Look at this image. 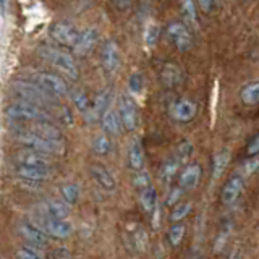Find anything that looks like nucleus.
<instances>
[{
	"mask_svg": "<svg viewBox=\"0 0 259 259\" xmlns=\"http://www.w3.org/2000/svg\"><path fill=\"white\" fill-rule=\"evenodd\" d=\"M37 54L42 57L46 62L54 65V67L60 73H63L67 78H70L73 81L79 78V68L75 60V55H71L65 51H60V49L49 47V46L37 49Z\"/></svg>",
	"mask_w": 259,
	"mask_h": 259,
	"instance_id": "nucleus-1",
	"label": "nucleus"
},
{
	"mask_svg": "<svg viewBox=\"0 0 259 259\" xmlns=\"http://www.w3.org/2000/svg\"><path fill=\"white\" fill-rule=\"evenodd\" d=\"M7 118L16 123V121H37V120H52L51 113L44 107L37 104H32L28 101H18L13 102L5 110Z\"/></svg>",
	"mask_w": 259,
	"mask_h": 259,
	"instance_id": "nucleus-2",
	"label": "nucleus"
},
{
	"mask_svg": "<svg viewBox=\"0 0 259 259\" xmlns=\"http://www.w3.org/2000/svg\"><path fill=\"white\" fill-rule=\"evenodd\" d=\"M13 94L21 101H28L32 104H37L40 107H52L54 101L57 97L51 96L46 93L39 84H36L34 81H15L12 84Z\"/></svg>",
	"mask_w": 259,
	"mask_h": 259,
	"instance_id": "nucleus-3",
	"label": "nucleus"
},
{
	"mask_svg": "<svg viewBox=\"0 0 259 259\" xmlns=\"http://www.w3.org/2000/svg\"><path fill=\"white\" fill-rule=\"evenodd\" d=\"M16 141L21 143L24 148L34 149L39 152H46L49 156H62V154L67 151L65 149L63 141H54V140H47V138H42L32 133H26V132H20L15 135Z\"/></svg>",
	"mask_w": 259,
	"mask_h": 259,
	"instance_id": "nucleus-4",
	"label": "nucleus"
},
{
	"mask_svg": "<svg viewBox=\"0 0 259 259\" xmlns=\"http://www.w3.org/2000/svg\"><path fill=\"white\" fill-rule=\"evenodd\" d=\"M40 229H42L49 237H52L55 240H65L70 238L73 235V224L68 222L67 219H57V217H51L40 212L39 215L34 217V221Z\"/></svg>",
	"mask_w": 259,
	"mask_h": 259,
	"instance_id": "nucleus-5",
	"label": "nucleus"
},
{
	"mask_svg": "<svg viewBox=\"0 0 259 259\" xmlns=\"http://www.w3.org/2000/svg\"><path fill=\"white\" fill-rule=\"evenodd\" d=\"M167 39L178 52H188L193 47V34L190 26L182 21H174L167 28Z\"/></svg>",
	"mask_w": 259,
	"mask_h": 259,
	"instance_id": "nucleus-6",
	"label": "nucleus"
},
{
	"mask_svg": "<svg viewBox=\"0 0 259 259\" xmlns=\"http://www.w3.org/2000/svg\"><path fill=\"white\" fill-rule=\"evenodd\" d=\"M49 32H51V37L54 39V42H57L62 47H73L76 44V40L79 39V34H81V31L70 21L52 23Z\"/></svg>",
	"mask_w": 259,
	"mask_h": 259,
	"instance_id": "nucleus-7",
	"label": "nucleus"
},
{
	"mask_svg": "<svg viewBox=\"0 0 259 259\" xmlns=\"http://www.w3.org/2000/svg\"><path fill=\"white\" fill-rule=\"evenodd\" d=\"M32 81L42 88L46 93H49L51 96L57 97V99L68 96V86H67V83H65L62 78L54 75V73L39 71V73H36L34 76H32Z\"/></svg>",
	"mask_w": 259,
	"mask_h": 259,
	"instance_id": "nucleus-8",
	"label": "nucleus"
},
{
	"mask_svg": "<svg viewBox=\"0 0 259 259\" xmlns=\"http://www.w3.org/2000/svg\"><path fill=\"white\" fill-rule=\"evenodd\" d=\"M196 102L188 99V97H178L170 105V117L178 123H190L196 117Z\"/></svg>",
	"mask_w": 259,
	"mask_h": 259,
	"instance_id": "nucleus-9",
	"label": "nucleus"
},
{
	"mask_svg": "<svg viewBox=\"0 0 259 259\" xmlns=\"http://www.w3.org/2000/svg\"><path fill=\"white\" fill-rule=\"evenodd\" d=\"M112 101V91L110 89H102V91L94 97V101L84 112V120L88 123H96V121H101L104 113L109 110V105Z\"/></svg>",
	"mask_w": 259,
	"mask_h": 259,
	"instance_id": "nucleus-10",
	"label": "nucleus"
},
{
	"mask_svg": "<svg viewBox=\"0 0 259 259\" xmlns=\"http://www.w3.org/2000/svg\"><path fill=\"white\" fill-rule=\"evenodd\" d=\"M243 190H245V175L235 174L225 182L222 193H221V202L224 206H232L238 201Z\"/></svg>",
	"mask_w": 259,
	"mask_h": 259,
	"instance_id": "nucleus-11",
	"label": "nucleus"
},
{
	"mask_svg": "<svg viewBox=\"0 0 259 259\" xmlns=\"http://www.w3.org/2000/svg\"><path fill=\"white\" fill-rule=\"evenodd\" d=\"M118 113H120L121 123H123V128L126 132H135L138 123H140V117H138L136 104L130 96H120Z\"/></svg>",
	"mask_w": 259,
	"mask_h": 259,
	"instance_id": "nucleus-12",
	"label": "nucleus"
},
{
	"mask_svg": "<svg viewBox=\"0 0 259 259\" xmlns=\"http://www.w3.org/2000/svg\"><path fill=\"white\" fill-rule=\"evenodd\" d=\"M99 37H101L99 29L94 26L81 31L79 39L76 40V44L71 47L75 57H86L91 54L94 51V47L97 46V42H99Z\"/></svg>",
	"mask_w": 259,
	"mask_h": 259,
	"instance_id": "nucleus-13",
	"label": "nucleus"
},
{
	"mask_svg": "<svg viewBox=\"0 0 259 259\" xmlns=\"http://www.w3.org/2000/svg\"><path fill=\"white\" fill-rule=\"evenodd\" d=\"M101 63L105 73H115L120 67V47L113 39H107L101 49Z\"/></svg>",
	"mask_w": 259,
	"mask_h": 259,
	"instance_id": "nucleus-14",
	"label": "nucleus"
},
{
	"mask_svg": "<svg viewBox=\"0 0 259 259\" xmlns=\"http://www.w3.org/2000/svg\"><path fill=\"white\" fill-rule=\"evenodd\" d=\"M18 232L24 240L34 246H46L49 243V235L36 222H21L18 225Z\"/></svg>",
	"mask_w": 259,
	"mask_h": 259,
	"instance_id": "nucleus-15",
	"label": "nucleus"
},
{
	"mask_svg": "<svg viewBox=\"0 0 259 259\" xmlns=\"http://www.w3.org/2000/svg\"><path fill=\"white\" fill-rule=\"evenodd\" d=\"M15 175L18 178H26L32 182H44L52 175L51 167H40V165H24L15 164Z\"/></svg>",
	"mask_w": 259,
	"mask_h": 259,
	"instance_id": "nucleus-16",
	"label": "nucleus"
},
{
	"mask_svg": "<svg viewBox=\"0 0 259 259\" xmlns=\"http://www.w3.org/2000/svg\"><path fill=\"white\" fill-rule=\"evenodd\" d=\"M159 79L164 88L167 89H175L182 84V79H183V75H182V70L178 68L177 63H172V62H167L160 67L159 70Z\"/></svg>",
	"mask_w": 259,
	"mask_h": 259,
	"instance_id": "nucleus-17",
	"label": "nucleus"
},
{
	"mask_svg": "<svg viewBox=\"0 0 259 259\" xmlns=\"http://www.w3.org/2000/svg\"><path fill=\"white\" fill-rule=\"evenodd\" d=\"M13 159H15V164L51 167V159H49V154H46V152H39V151L29 149V148H26V151L16 152Z\"/></svg>",
	"mask_w": 259,
	"mask_h": 259,
	"instance_id": "nucleus-18",
	"label": "nucleus"
},
{
	"mask_svg": "<svg viewBox=\"0 0 259 259\" xmlns=\"http://www.w3.org/2000/svg\"><path fill=\"white\" fill-rule=\"evenodd\" d=\"M89 174H91L93 180L99 185L101 188L107 190V191H113L117 188L115 177H113L102 164H91V167H89Z\"/></svg>",
	"mask_w": 259,
	"mask_h": 259,
	"instance_id": "nucleus-19",
	"label": "nucleus"
},
{
	"mask_svg": "<svg viewBox=\"0 0 259 259\" xmlns=\"http://www.w3.org/2000/svg\"><path fill=\"white\" fill-rule=\"evenodd\" d=\"M202 177V167L199 164H190L183 168V172L180 174V180H178V185L183 186L186 191L194 190L201 182Z\"/></svg>",
	"mask_w": 259,
	"mask_h": 259,
	"instance_id": "nucleus-20",
	"label": "nucleus"
},
{
	"mask_svg": "<svg viewBox=\"0 0 259 259\" xmlns=\"http://www.w3.org/2000/svg\"><path fill=\"white\" fill-rule=\"evenodd\" d=\"M101 125H102L104 133H107L110 136H120L121 132L125 130L123 123H121L118 110H113V109H109L104 113V117L101 120Z\"/></svg>",
	"mask_w": 259,
	"mask_h": 259,
	"instance_id": "nucleus-21",
	"label": "nucleus"
},
{
	"mask_svg": "<svg viewBox=\"0 0 259 259\" xmlns=\"http://www.w3.org/2000/svg\"><path fill=\"white\" fill-rule=\"evenodd\" d=\"M70 206L65 199H49L40 206V212L57 219H67L70 215Z\"/></svg>",
	"mask_w": 259,
	"mask_h": 259,
	"instance_id": "nucleus-22",
	"label": "nucleus"
},
{
	"mask_svg": "<svg viewBox=\"0 0 259 259\" xmlns=\"http://www.w3.org/2000/svg\"><path fill=\"white\" fill-rule=\"evenodd\" d=\"M36 135L47 138V140H54V141H63V133L62 130L52 123V120H37L34 123V130H32Z\"/></svg>",
	"mask_w": 259,
	"mask_h": 259,
	"instance_id": "nucleus-23",
	"label": "nucleus"
},
{
	"mask_svg": "<svg viewBox=\"0 0 259 259\" xmlns=\"http://www.w3.org/2000/svg\"><path fill=\"white\" fill-rule=\"evenodd\" d=\"M128 165L133 172L144 168V151H143L141 141L138 140V138H135L128 146Z\"/></svg>",
	"mask_w": 259,
	"mask_h": 259,
	"instance_id": "nucleus-24",
	"label": "nucleus"
},
{
	"mask_svg": "<svg viewBox=\"0 0 259 259\" xmlns=\"http://www.w3.org/2000/svg\"><path fill=\"white\" fill-rule=\"evenodd\" d=\"M157 199H159V194L154 186H148V188L140 190V204H141L143 212L152 214L154 210L157 209Z\"/></svg>",
	"mask_w": 259,
	"mask_h": 259,
	"instance_id": "nucleus-25",
	"label": "nucleus"
},
{
	"mask_svg": "<svg viewBox=\"0 0 259 259\" xmlns=\"http://www.w3.org/2000/svg\"><path fill=\"white\" fill-rule=\"evenodd\" d=\"M180 165H183L180 159H178L175 154L172 157H168L164 164H162L160 167V182L162 183H172V180L175 178V175L178 174V168H180Z\"/></svg>",
	"mask_w": 259,
	"mask_h": 259,
	"instance_id": "nucleus-26",
	"label": "nucleus"
},
{
	"mask_svg": "<svg viewBox=\"0 0 259 259\" xmlns=\"http://www.w3.org/2000/svg\"><path fill=\"white\" fill-rule=\"evenodd\" d=\"M240 101L245 105H257L259 104V81H251V83L241 88Z\"/></svg>",
	"mask_w": 259,
	"mask_h": 259,
	"instance_id": "nucleus-27",
	"label": "nucleus"
},
{
	"mask_svg": "<svg viewBox=\"0 0 259 259\" xmlns=\"http://www.w3.org/2000/svg\"><path fill=\"white\" fill-rule=\"evenodd\" d=\"M182 13H183L185 23L188 24L191 29H198L199 20H198L196 7H194V0H182Z\"/></svg>",
	"mask_w": 259,
	"mask_h": 259,
	"instance_id": "nucleus-28",
	"label": "nucleus"
},
{
	"mask_svg": "<svg viewBox=\"0 0 259 259\" xmlns=\"http://www.w3.org/2000/svg\"><path fill=\"white\" fill-rule=\"evenodd\" d=\"M229 160H230L229 151L222 149V151L215 152V156L212 159V178L214 180H219V178L224 175L227 165H229Z\"/></svg>",
	"mask_w": 259,
	"mask_h": 259,
	"instance_id": "nucleus-29",
	"label": "nucleus"
},
{
	"mask_svg": "<svg viewBox=\"0 0 259 259\" xmlns=\"http://www.w3.org/2000/svg\"><path fill=\"white\" fill-rule=\"evenodd\" d=\"M185 235H186V225L182 222H175L172 227L168 229L167 232V241L168 245L172 248H177L182 245V241L185 240Z\"/></svg>",
	"mask_w": 259,
	"mask_h": 259,
	"instance_id": "nucleus-30",
	"label": "nucleus"
},
{
	"mask_svg": "<svg viewBox=\"0 0 259 259\" xmlns=\"http://www.w3.org/2000/svg\"><path fill=\"white\" fill-rule=\"evenodd\" d=\"M191 209H193L191 202H178V204H175L172 207V212H170V215H168V222L175 224V222L185 221V219L190 215Z\"/></svg>",
	"mask_w": 259,
	"mask_h": 259,
	"instance_id": "nucleus-31",
	"label": "nucleus"
},
{
	"mask_svg": "<svg viewBox=\"0 0 259 259\" xmlns=\"http://www.w3.org/2000/svg\"><path fill=\"white\" fill-rule=\"evenodd\" d=\"M110 149H112V143L109 140L107 133H102L93 140V151L97 154V156H107Z\"/></svg>",
	"mask_w": 259,
	"mask_h": 259,
	"instance_id": "nucleus-32",
	"label": "nucleus"
},
{
	"mask_svg": "<svg viewBox=\"0 0 259 259\" xmlns=\"http://www.w3.org/2000/svg\"><path fill=\"white\" fill-rule=\"evenodd\" d=\"M79 194H81V188L78 183H68V185H63L60 188V196L62 199H65L68 204H75L79 199Z\"/></svg>",
	"mask_w": 259,
	"mask_h": 259,
	"instance_id": "nucleus-33",
	"label": "nucleus"
},
{
	"mask_svg": "<svg viewBox=\"0 0 259 259\" xmlns=\"http://www.w3.org/2000/svg\"><path fill=\"white\" fill-rule=\"evenodd\" d=\"M70 97H71L73 104H75V107L83 113L91 107V104H93L89 101V96L83 91V89H75V91H71Z\"/></svg>",
	"mask_w": 259,
	"mask_h": 259,
	"instance_id": "nucleus-34",
	"label": "nucleus"
},
{
	"mask_svg": "<svg viewBox=\"0 0 259 259\" xmlns=\"http://www.w3.org/2000/svg\"><path fill=\"white\" fill-rule=\"evenodd\" d=\"M132 243H133V246L140 251V253H144V251L148 249L149 238H148V233L144 232V229H136L132 233Z\"/></svg>",
	"mask_w": 259,
	"mask_h": 259,
	"instance_id": "nucleus-35",
	"label": "nucleus"
},
{
	"mask_svg": "<svg viewBox=\"0 0 259 259\" xmlns=\"http://www.w3.org/2000/svg\"><path fill=\"white\" fill-rule=\"evenodd\" d=\"M16 257L18 259H42L46 257V254L32 245V246H21L16 251Z\"/></svg>",
	"mask_w": 259,
	"mask_h": 259,
	"instance_id": "nucleus-36",
	"label": "nucleus"
},
{
	"mask_svg": "<svg viewBox=\"0 0 259 259\" xmlns=\"http://www.w3.org/2000/svg\"><path fill=\"white\" fill-rule=\"evenodd\" d=\"M185 188L183 186H174V188H170V191H168V194H167V198H165V206H168V207H174L175 204H178V202L182 201V198H183V194H185Z\"/></svg>",
	"mask_w": 259,
	"mask_h": 259,
	"instance_id": "nucleus-37",
	"label": "nucleus"
},
{
	"mask_svg": "<svg viewBox=\"0 0 259 259\" xmlns=\"http://www.w3.org/2000/svg\"><path fill=\"white\" fill-rule=\"evenodd\" d=\"M175 156L180 159L182 164H186V162L190 160V157L193 156V144L190 141H182L180 144H178Z\"/></svg>",
	"mask_w": 259,
	"mask_h": 259,
	"instance_id": "nucleus-38",
	"label": "nucleus"
},
{
	"mask_svg": "<svg viewBox=\"0 0 259 259\" xmlns=\"http://www.w3.org/2000/svg\"><path fill=\"white\" fill-rule=\"evenodd\" d=\"M143 88H144V76L141 75V73H133V75L130 76V79H128V89H130V93L140 94L143 91Z\"/></svg>",
	"mask_w": 259,
	"mask_h": 259,
	"instance_id": "nucleus-39",
	"label": "nucleus"
},
{
	"mask_svg": "<svg viewBox=\"0 0 259 259\" xmlns=\"http://www.w3.org/2000/svg\"><path fill=\"white\" fill-rule=\"evenodd\" d=\"M159 36H160V26H157V24H149L148 29H146V32H144L146 44H148L149 47L156 46L157 40H159Z\"/></svg>",
	"mask_w": 259,
	"mask_h": 259,
	"instance_id": "nucleus-40",
	"label": "nucleus"
},
{
	"mask_svg": "<svg viewBox=\"0 0 259 259\" xmlns=\"http://www.w3.org/2000/svg\"><path fill=\"white\" fill-rule=\"evenodd\" d=\"M133 183L136 188H148V186H151V175L146 172V170H138L136 175L133 177Z\"/></svg>",
	"mask_w": 259,
	"mask_h": 259,
	"instance_id": "nucleus-41",
	"label": "nucleus"
},
{
	"mask_svg": "<svg viewBox=\"0 0 259 259\" xmlns=\"http://www.w3.org/2000/svg\"><path fill=\"white\" fill-rule=\"evenodd\" d=\"M257 168H259V159H257V156L256 157H246V162L241 165L240 174L241 175H251V174H254Z\"/></svg>",
	"mask_w": 259,
	"mask_h": 259,
	"instance_id": "nucleus-42",
	"label": "nucleus"
},
{
	"mask_svg": "<svg viewBox=\"0 0 259 259\" xmlns=\"http://www.w3.org/2000/svg\"><path fill=\"white\" fill-rule=\"evenodd\" d=\"M246 157H256L259 156V133L248 143L246 149H245Z\"/></svg>",
	"mask_w": 259,
	"mask_h": 259,
	"instance_id": "nucleus-43",
	"label": "nucleus"
},
{
	"mask_svg": "<svg viewBox=\"0 0 259 259\" xmlns=\"http://www.w3.org/2000/svg\"><path fill=\"white\" fill-rule=\"evenodd\" d=\"M196 2H198L202 13H212L217 8L219 0H196Z\"/></svg>",
	"mask_w": 259,
	"mask_h": 259,
	"instance_id": "nucleus-44",
	"label": "nucleus"
},
{
	"mask_svg": "<svg viewBox=\"0 0 259 259\" xmlns=\"http://www.w3.org/2000/svg\"><path fill=\"white\" fill-rule=\"evenodd\" d=\"M49 256H51V257H62V259H65V257H71V253H70L67 248H57Z\"/></svg>",
	"mask_w": 259,
	"mask_h": 259,
	"instance_id": "nucleus-45",
	"label": "nucleus"
},
{
	"mask_svg": "<svg viewBox=\"0 0 259 259\" xmlns=\"http://www.w3.org/2000/svg\"><path fill=\"white\" fill-rule=\"evenodd\" d=\"M113 4H115V7L118 8V10H126V8H130V5L133 4V0H113Z\"/></svg>",
	"mask_w": 259,
	"mask_h": 259,
	"instance_id": "nucleus-46",
	"label": "nucleus"
},
{
	"mask_svg": "<svg viewBox=\"0 0 259 259\" xmlns=\"http://www.w3.org/2000/svg\"><path fill=\"white\" fill-rule=\"evenodd\" d=\"M7 2H8V0H2V12L4 13L7 12Z\"/></svg>",
	"mask_w": 259,
	"mask_h": 259,
	"instance_id": "nucleus-47",
	"label": "nucleus"
}]
</instances>
